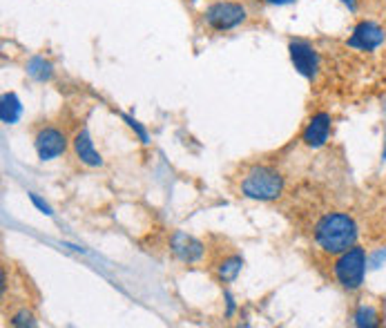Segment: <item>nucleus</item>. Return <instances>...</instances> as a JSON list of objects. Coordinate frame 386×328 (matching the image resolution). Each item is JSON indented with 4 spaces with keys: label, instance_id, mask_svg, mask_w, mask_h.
Here are the masks:
<instances>
[{
    "label": "nucleus",
    "instance_id": "9d476101",
    "mask_svg": "<svg viewBox=\"0 0 386 328\" xmlns=\"http://www.w3.org/2000/svg\"><path fill=\"white\" fill-rule=\"evenodd\" d=\"M72 148H74L76 159L81 161L83 166H87V168H101L103 163H105L103 157H101V152L94 148V141H92L90 132H87V127H81V129H78V132L74 134Z\"/></svg>",
    "mask_w": 386,
    "mask_h": 328
},
{
    "label": "nucleus",
    "instance_id": "9b49d317",
    "mask_svg": "<svg viewBox=\"0 0 386 328\" xmlns=\"http://www.w3.org/2000/svg\"><path fill=\"white\" fill-rule=\"evenodd\" d=\"M241 268H243V257L234 253V255L224 257L221 262L215 266V273H217V279L221 283H230L239 277Z\"/></svg>",
    "mask_w": 386,
    "mask_h": 328
},
{
    "label": "nucleus",
    "instance_id": "aec40b11",
    "mask_svg": "<svg viewBox=\"0 0 386 328\" xmlns=\"http://www.w3.org/2000/svg\"><path fill=\"white\" fill-rule=\"evenodd\" d=\"M339 3H341V5H346V7H348V12H353V14L357 12V0H339Z\"/></svg>",
    "mask_w": 386,
    "mask_h": 328
},
{
    "label": "nucleus",
    "instance_id": "20e7f679",
    "mask_svg": "<svg viewBox=\"0 0 386 328\" xmlns=\"http://www.w3.org/2000/svg\"><path fill=\"white\" fill-rule=\"evenodd\" d=\"M250 18L248 7L239 0H217L204 12V25L210 31L228 34L237 27H241Z\"/></svg>",
    "mask_w": 386,
    "mask_h": 328
},
{
    "label": "nucleus",
    "instance_id": "ddd939ff",
    "mask_svg": "<svg viewBox=\"0 0 386 328\" xmlns=\"http://www.w3.org/2000/svg\"><path fill=\"white\" fill-rule=\"evenodd\" d=\"M25 70H27V74L38 83H49L54 79V65H51L45 56H32L27 60V65H25Z\"/></svg>",
    "mask_w": 386,
    "mask_h": 328
},
{
    "label": "nucleus",
    "instance_id": "1a4fd4ad",
    "mask_svg": "<svg viewBox=\"0 0 386 328\" xmlns=\"http://www.w3.org/2000/svg\"><path fill=\"white\" fill-rule=\"evenodd\" d=\"M330 127H333V116L328 112H315L309 118V123L302 129V143L306 148L317 150L322 145H326L328 136H330Z\"/></svg>",
    "mask_w": 386,
    "mask_h": 328
},
{
    "label": "nucleus",
    "instance_id": "f257e3e1",
    "mask_svg": "<svg viewBox=\"0 0 386 328\" xmlns=\"http://www.w3.org/2000/svg\"><path fill=\"white\" fill-rule=\"evenodd\" d=\"M313 239L322 253L339 255L344 250L353 248L359 239V226L348 212H326L313 228Z\"/></svg>",
    "mask_w": 386,
    "mask_h": 328
},
{
    "label": "nucleus",
    "instance_id": "f8f14e48",
    "mask_svg": "<svg viewBox=\"0 0 386 328\" xmlns=\"http://www.w3.org/2000/svg\"><path fill=\"white\" fill-rule=\"evenodd\" d=\"M23 114V103L16 97L14 92H5L3 99H0V118H3L5 125H14L19 123V118Z\"/></svg>",
    "mask_w": 386,
    "mask_h": 328
},
{
    "label": "nucleus",
    "instance_id": "39448f33",
    "mask_svg": "<svg viewBox=\"0 0 386 328\" xmlns=\"http://www.w3.org/2000/svg\"><path fill=\"white\" fill-rule=\"evenodd\" d=\"M288 56H291V63L297 74L309 81H317L322 70V58L313 42L304 38H291L288 40Z\"/></svg>",
    "mask_w": 386,
    "mask_h": 328
},
{
    "label": "nucleus",
    "instance_id": "6e6552de",
    "mask_svg": "<svg viewBox=\"0 0 386 328\" xmlns=\"http://www.w3.org/2000/svg\"><path fill=\"white\" fill-rule=\"evenodd\" d=\"M170 250L172 255L179 259L181 264L192 266V264H201L206 257V244L197 237L188 235L183 230H174L170 235Z\"/></svg>",
    "mask_w": 386,
    "mask_h": 328
},
{
    "label": "nucleus",
    "instance_id": "412c9836",
    "mask_svg": "<svg viewBox=\"0 0 386 328\" xmlns=\"http://www.w3.org/2000/svg\"><path fill=\"white\" fill-rule=\"evenodd\" d=\"M382 159H386V145H384V152H382Z\"/></svg>",
    "mask_w": 386,
    "mask_h": 328
},
{
    "label": "nucleus",
    "instance_id": "0eeeda50",
    "mask_svg": "<svg viewBox=\"0 0 386 328\" xmlns=\"http://www.w3.org/2000/svg\"><path fill=\"white\" fill-rule=\"evenodd\" d=\"M386 42V29L382 27L380 23L362 18L355 23L353 31L346 38V47L357 49V51H375L380 49Z\"/></svg>",
    "mask_w": 386,
    "mask_h": 328
},
{
    "label": "nucleus",
    "instance_id": "2eb2a0df",
    "mask_svg": "<svg viewBox=\"0 0 386 328\" xmlns=\"http://www.w3.org/2000/svg\"><path fill=\"white\" fill-rule=\"evenodd\" d=\"M10 324L16 328H27V326H36V315L32 313L29 308H21L10 317Z\"/></svg>",
    "mask_w": 386,
    "mask_h": 328
},
{
    "label": "nucleus",
    "instance_id": "6ab92c4d",
    "mask_svg": "<svg viewBox=\"0 0 386 328\" xmlns=\"http://www.w3.org/2000/svg\"><path fill=\"white\" fill-rule=\"evenodd\" d=\"M259 3L270 5V7H286V5H295L297 0H259Z\"/></svg>",
    "mask_w": 386,
    "mask_h": 328
},
{
    "label": "nucleus",
    "instance_id": "f03ea898",
    "mask_svg": "<svg viewBox=\"0 0 386 328\" xmlns=\"http://www.w3.org/2000/svg\"><path fill=\"white\" fill-rule=\"evenodd\" d=\"M241 194L250 201L273 203L284 197L286 179L273 166H252L241 179Z\"/></svg>",
    "mask_w": 386,
    "mask_h": 328
},
{
    "label": "nucleus",
    "instance_id": "423d86ee",
    "mask_svg": "<svg viewBox=\"0 0 386 328\" xmlns=\"http://www.w3.org/2000/svg\"><path fill=\"white\" fill-rule=\"evenodd\" d=\"M67 134L56 125H45L34 134V150L40 161H54L67 152Z\"/></svg>",
    "mask_w": 386,
    "mask_h": 328
},
{
    "label": "nucleus",
    "instance_id": "4468645a",
    "mask_svg": "<svg viewBox=\"0 0 386 328\" xmlns=\"http://www.w3.org/2000/svg\"><path fill=\"white\" fill-rule=\"evenodd\" d=\"M353 324L359 328H375L382 324V315L373 304H359L353 313Z\"/></svg>",
    "mask_w": 386,
    "mask_h": 328
},
{
    "label": "nucleus",
    "instance_id": "a211bd4d",
    "mask_svg": "<svg viewBox=\"0 0 386 328\" xmlns=\"http://www.w3.org/2000/svg\"><path fill=\"white\" fill-rule=\"evenodd\" d=\"M224 297H226V317H232V315H234V310H237V304H234L232 292H230V290H226V292H224Z\"/></svg>",
    "mask_w": 386,
    "mask_h": 328
},
{
    "label": "nucleus",
    "instance_id": "dca6fc26",
    "mask_svg": "<svg viewBox=\"0 0 386 328\" xmlns=\"http://www.w3.org/2000/svg\"><path fill=\"white\" fill-rule=\"evenodd\" d=\"M123 121H125V123H128L130 127H132V129H134V132H136V136H138V139H141V143H143V145H147V143H150V136H147V132H145V127H143L141 123H138V121H136V118H132V116H128V114H123Z\"/></svg>",
    "mask_w": 386,
    "mask_h": 328
},
{
    "label": "nucleus",
    "instance_id": "f3484780",
    "mask_svg": "<svg viewBox=\"0 0 386 328\" xmlns=\"http://www.w3.org/2000/svg\"><path fill=\"white\" fill-rule=\"evenodd\" d=\"M29 201L34 203V208H38L43 214H45V217H51V214H54V212H51V208H49V205L45 203V201H43L40 199V197L36 194V192H29Z\"/></svg>",
    "mask_w": 386,
    "mask_h": 328
},
{
    "label": "nucleus",
    "instance_id": "7ed1b4c3",
    "mask_svg": "<svg viewBox=\"0 0 386 328\" xmlns=\"http://www.w3.org/2000/svg\"><path fill=\"white\" fill-rule=\"evenodd\" d=\"M366 266H368L366 248L355 244L353 248H348L344 253L337 255L335 264H333V277H335L339 286L348 292L359 290L366 277Z\"/></svg>",
    "mask_w": 386,
    "mask_h": 328
}]
</instances>
